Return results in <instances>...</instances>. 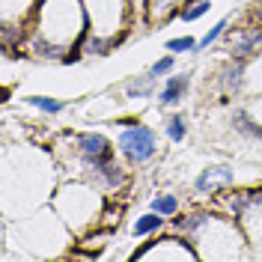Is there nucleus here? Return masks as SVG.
Here are the masks:
<instances>
[{
    "instance_id": "nucleus-1",
    "label": "nucleus",
    "mask_w": 262,
    "mask_h": 262,
    "mask_svg": "<svg viewBox=\"0 0 262 262\" xmlns=\"http://www.w3.org/2000/svg\"><path fill=\"white\" fill-rule=\"evenodd\" d=\"M119 149H122V155L134 164L149 161V158L155 155V134H152V128H146V125H131V128L122 131Z\"/></svg>"
},
{
    "instance_id": "nucleus-2",
    "label": "nucleus",
    "mask_w": 262,
    "mask_h": 262,
    "mask_svg": "<svg viewBox=\"0 0 262 262\" xmlns=\"http://www.w3.org/2000/svg\"><path fill=\"white\" fill-rule=\"evenodd\" d=\"M78 146H81L83 158L86 161H93V167H104V161L111 158V143L101 137V134H83L81 140H78Z\"/></svg>"
},
{
    "instance_id": "nucleus-3",
    "label": "nucleus",
    "mask_w": 262,
    "mask_h": 262,
    "mask_svg": "<svg viewBox=\"0 0 262 262\" xmlns=\"http://www.w3.org/2000/svg\"><path fill=\"white\" fill-rule=\"evenodd\" d=\"M224 185H232V173H229L227 167H209V170L200 173V179H196V191L209 194V191L224 188Z\"/></svg>"
},
{
    "instance_id": "nucleus-4",
    "label": "nucleus",
    "mask_w": 262,
    "mask_h": 262,
    "mask_svg": "<svg viewBox=\"0 0 262 262\" xmlns=\"http://www.w3.org/2000/svg\"><path fill=\"white\" fill-rule=\"evenodd\" d=\"M185 93H188V75H173V78H167L164 90L158 93V101L161 104H176Z\"/></svg>"
},
{
    "instance_id": "nucleus-5",
    "label": "nucleus",
    "mask_w": 262,
    "mask_h": 262,
    "mask_svg": "<svg viewBox=\"0 0 262 262\" xmlns=\"http://www.w3.org/2000/svg\"><path fill=\"white\" fill-rule=\"evenodd\" d=\"M164 224V214H158V212H152V214H146V217H140L137 224H134V235H146V232H155V229Z\"/></svg>"
},
{
    "instance_id": "nucleus-6",
    "label": "nucleus",
    "mask_w": 262,
    "mask_h": 262,
    "mask_svg": "<svg viewBox=\"0 0 262 262\" xmlns=\"http://www.w3.org/2000/svg\"><path fill=\"white\" fill-rule=\"evenodd\" d=\"M152 209H155L158 214H164V217H173L176 209H179V200H176V196H170V194L155 196V200H152Z\"/></svg>"
},
{
    "instance_id": "nucleus-7",
    "label": "nucleus",
    "mask_w": 262,
    "mask_h": 262,
    "mask_svg": "<svg viewBox=\"0 0 262 262\" xmlns=\"http://www.w3.org/2000/svg\"><path fill=\"white\" fill-rule=\"evenodd\" d=\"M30 104H36V107L45 111V114H60V111H63V101H54V98H45V96H33Z\"/></svg>"
},
{
    "instance_id": "nucleus-8",
    "label": "nucleus",
    "mask_w": 262,
    "mask_h": 262,
    "mask_svg": "<svg viewBox=\"0 0 262 262\" xmlns=\"http://www.w3.org/2000/svg\"><path fill=\"white\" fill-rule=\"evenodd\" d=\"M259 39H262V30H253L250 36H245V39H242L238 45H232V54H238V57H245V54H250V48H253V45H256Z\"/></svg>"
},
{
    "instance_id": "nucleus-9",
    "label": "nucleus",
    "mask_w": 262,
    "mask_h": 262,
    "mask_svg": "<svg viewBox=\"0 0 262 262\" xmlns=\"http://www.w3.org/2000/svg\"><path fill=\"white\" fill-rule=\"evenodd\" d=\"M167 137L170 140H185V119L182 116H173V119H167Z\"/></svg>"
},
{
    "instance_id": "nucleus-10",
    "label": "nucleus",
    "mask_w": 262,
    "mask_h": 262,
    "mask_svg": "<svg viewBox=\"0 0 262 262\" xmlns=\"http://www.w3.org/2000/svg\"><path fill=\"white\" fill-rule=\"evenodd\" d=\"M224 27H227V18H224V21H217V24H214L212 30L206 33V36H203V39H200V42H196V51L209 48V45H212L214 39H217V36H221V33H224Z\"/></svg>"
},
{
    "instance_id": "nucleus-11",
    "label": "nucleus",
    "mask_w": 262,
    "mask_h": 262,
    "mask_svg": "<svg viewBox=\"0 0 262 262\" xmlns=\"http://www.w3.org/2000/svg\"><path fill=\"white\" fill-rule=\"evenodd\" d=\"M167 51H196V42L191 36H179V39H170Z\"/></svg>"
},
{
    "instance_id": "nucleus-12",
    "label": "nucleus",
    "mask_w": 262,
    "mask_h": 262,
    "mask_svg": "<svg viewBox=\"0 0 262 262\" xmlns=\"http://www.w3.org/2000/svg\"><path fill=\"white\" fill-rule=\"evenodd\" d=\"M170 69H173V57H161L158 63L152 66V72H149V75H152V78H161V75H167Z\"/></svg>"
},
{
    "instance_id": "nucleus-13",
    "label": "nucleus",
    "mask_w": 262,
    "mask_h": 262,
    "mask_svg": "<svg viewBox=\"0 0 262 262\" xmlns=\"http://www.w3.org/2000/svg\"><path fill=\"white\" fill-rule=\"evenodd\" d=\"M206 9H209V3H196V6H191V9H185L182 18H185V21H196V18L206 15Z\"/></svg>"
}]
</instances>
